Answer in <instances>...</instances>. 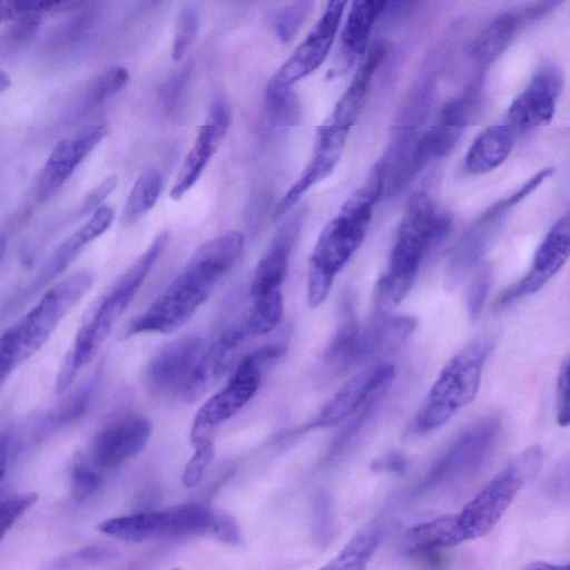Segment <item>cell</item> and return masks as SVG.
<instances>
[{
  "label": "cell",
  "mask_w": 570,
  "mask_h": 570,
  "mask_svg": "<svg viewBox=\"0 0 570 570\" xmlns=\"http://www.w3.org/2000/svg\"><path fill=\"white\" fill-rule=\"evenodd\" d=\"M243 248L239 232H227L205 242L150 306L127 324L124 336L168 334L180 328L234 267Z\"/></svg>",
  "instance_id": "1"
},
{
  "label": "cell",
  "mask_w": 570,
  "mask_h": 570,
  "mask_svg": "<svg viewBox=\"0 0 570 570\" xmlns=\"http://www.w3.org/2000/svg\"><path fill=\"white\" fill-rule=\"evenodd\" d=\"M383 186V168L377 165L318 235L307 267V301L311 307L324 303L336 275L362 245Z\"/></svg>",
  "instance_id": "2"
},
{
  "label": "cell",
  "mask_w": 570,
  "mask_h": 570,
  "mask_svg": "<svg viewBox=\"0 0 570 570\" xmlns=\"http://www.w3.org/2000/svg\"><path fill=\"white\" fill-rule=\"evenodd\" d=\"M451 222L424 190L407 200L385 272L375 285L376 312L390 313L411 291L428 252L449 232Z\"/></svg>",
  "instance_id": "3"
},
{
  "label": "cell",
  "mask_w": 570,
  "mask_h": 570,
  "mask_svg": "<svg viewBox=\"0 0 570 570\" xmlns=\"http://www.w3.org/2000/svg\"><path fill=\"white\" fill-rule=\"evenodd\" d=\"M167 240L166 232L158 234L149 247L91 307L59 368L55 384L56 393H65L79 371L94 358L114 325L130 305Z\"/></svg>",
  "instance_id": "4"
},
{
  "label": "cell",
  "mask_w": 570,
  "mask_h": 570,
  "mask_svg": "<svg viewBox=\"0 0 570 570\" xmlns=\"http://www.w3.org/2000/svg\"><path fill=\"white\" fill-rule=\"evenodd\" d=\"M494 343L491 335H480L445 363L414 416L415 433L425 434L441 428L475 399Z\"/></svg>",
  "instance_id": "5"
},
{
  "label": "cell",
  "mask_w": 570,
  "mask_h": 570,
  "mask_svg": "<svg viewBox=\"0 0 570 570\" xmlns=\"http://www.w3.org/2000/svg\"><path fill=\"white\" fill-rule=\"evenodd\" d=\"M542 463V451L532 445L498 472L463 509L454 513L462 542L488 534L505 513L520 488Z\"/></svg>",
  "instance_id": "6"
},
{
  "label": "cell",
  "mask_w": 570,
  "mask_h": 570,
  "mask_svg": "<svg viewBox=\"0 0 570 570\" xmlns=\"http://www.w3.org/2000/svg\"><path fill=\"white\" fill-rule=\"evenodd\" d=\"M94 283L89 271H79L48 289L32 309L9 332L19 364L33 355L50 337L66 314Z\"/></svg>",
  "instance_id": "7"
},
{
  "label": "cell",
  "mask_w": 570,
  "mask_h": 570,
  "mask_svg": "<svg viewBox=\"0 0 570 570\" xmlns=\"http://www.w3.org/2000/svg\"><path fill=\"white\" fill-rule=\"evenodd\" d=\"M283 345H266L246 354L227 384L197 411L190 430L215 432L217 426L239 412L255 395L266 370L285 354Z\"/></svg>",
  "instance_id": "8"
},
{
  "label": "cell",
  "mask_w": 570,
  "mask_h": 570,
  "mask_svg": "<svg viewBox=\"0 0 570 570\" xmlns=\"http://www.w3.org/2000/svg\"><path fill=\"white\" fill-rule=\"evenodd\" d=\"M500 433V421L489 416L462 432L434 462L412 495L453 482L476 470L488 458Z\"/></svg>",
  "instance_id": "9"
},
{
  "label": "cell",
  "mask_w": 570,
  "mask_h": 570,
  "mask_svg": "<svg viewBox=\"0 0 570 570\" xmlns=\"http://www.w3.org/2000/svg\"><path fill=\"white\" fill-rule=\"evenodd\" d=\"M346 1H330L322 16L267 85L266 95L283 94L326 59L340 29Z\"/></svg>",
  "instance_id": "10"
},
{
  "label": "cell",
  "mask_w": 570,
  "mask_h": 570,
  "mask_svg": "<svg viewBox=\"0 0 570 570\" xmlns=\"http://www.w3.org/2000/svg\"><path fill=\"white\" fill-rule=\"evenodd\" d=\"M481 99V83L476 81L444 105L435 124L416 142L414 163L423 166L446 156L476 117Z\"/></svg>",
  "instance_id": "11"
},
{
  "label": "cell",
  "mask_w": 570,
  "mask_h": 570,
  "mask_svg": "<svg viewBox=\"0 0 570 570\" xmlns=\"http://www.w3.org/2000/svg\"><path fill=\"white\" fill-rule=\"evenodd\" d=\"M570 253V222L564 213L550 227L537 248L524 276L505 288L494 307L504 308L524 296L539 292L566 264Z\"/></svg>",
  "instance_id": "12"
},
{
  "label": "cell",
  "mask_w": 570,
  "mask_h": 570,
  "mask_svg": "<svg viewBox=\"0 0 570 570\" xmlns=\"http://www.w3.org/2000/svg\"><path fill=\"white\" fill-rule=\"evenodd\" d=\"M562 83V72L556 65H541L510 105L505 124L518 132L550 122L556 112Z\"/></svg>",
  "instance_id": "13"
},
{
  "label": "cell",
  "mask_w": 570,
  "mask_h": 570,
  "mask_svg": "<svg viewBox=\"0 0 570 570\" xmlns=\"http://www.w3.org/2000/svg\"><path fill=\"white\" fill-rule=\"evenodd\" d=\"M200 351L202 341L196 335H184L165 344L147 363L145 385L158 395L183 392Z\"/></svg>",
  "instance_id": "14"
},
{
  "label": "cell",
  "mask_w": 570,
  "mask_h": 570,
  "mask_svg": "<svg viewBox=\"0 0 570 570\" xmlns=\"http://www.w3.org/2000/svg\"><path fill=\"white\" fill-rule=\"evenodd\" d=\"M148 419L125 414L107 423L90 446V462L99 469L115 468L140 453L151 435Z\"/></svg>",
  "instance_id": "15"
},
{
  "label": "cell",
  "mask_w": 570,
  "mask_h": 570,
  "mask_svg": "<svg viewBox=\"0 0 570 570\" xmlns=\"http://www.w3.org/2000/svg\"><path fill=\"white\" fill-rule=\"evenodd\" d=\"M250 336L243 324L220 335L200 354L181 392L185 402L195 403L206 395L234 366Z\"/></svg>",
  "instance_id": "16"
},
{
  "label": "cell",
  "mask_w": 570,
  "mask_h": 570,
  "mask_svg": "<svg viewBox=\"0 0 570 570\" xmlns=\"http://www.w3.org/2000/svg\"><path fill=\"white\" fill-rule=\"evenodd\" d=\"M395 375L392 364H376L350 379L324 406L314 426L330 428L354 414L374 393L387 389Z\"/></svg>",
  "instance_id": "17"
},
{
  "label": "cell",
  "mask_w": 570,
  "mask_h": 570,
  "mask_svg": "<svg viewBox=\"0 0 570 570\" xmlns=\"http://www.w3.org/2000/svg\"><path fill=\"white\" fill-rule=\"evenodd\" d=\"M373 360L371 333L367 323H360L351 307L337 326L323 353L324 367L332 374H342Z\"/></svg>",
  "instance_id": "18"
},
{
  "label": "cell",
  "mask_w": 570,
  "mask_h": 570,
  "mask_svg": "<svg viewBox=\"0 0 570 570\" xmlns=\"http://www.w3.org/2000/svg\"><path fill=\"white\" fill-rule=\"evenodd\" d=\"M301 225V216H295L284 224L274 236L269 248L254 272L249 288L252 301L282 293V284L288 269L289 254Z\"/></svg>",
  "instance_id": "19"
},
{
  "label": "cell",
  "mask_w": 570,
  "mask_h": 570,
  "mask_svg": "<svg viewBox=\"0 0 570 570\" xmlns=\"http://www.w3.org/2000/svg\"><path fill=\"white\" fill-rule=\"evenodd\" d=\"M553 2L528 8L524 11H509L493 19L473 40L470 53L480 66L494 61L512 42L525 21L543 14Z\"/></svg>",
  "instance_id": "20"
},
{
  "label": "cell",
  "mask_w": 570,
  "mask_h": 570,
  "mask_svg": "<svg viewBox=\"0 0 570 570\" xmlns=\"http://www.w3.org/2000/svg\"><path fill=\"white\" fill-rule=\"evenodd\" d=\"M387 6L386 1H353L341 32L342 61L350 67L367 51L375 22Z\"/></svg>",
  "instance_id": "21"
},
{
  "label": "cell",
  "mask_w": 570,
  "mask_h": 570,
  "mask_svg": "<svg viewBox=\"0 0 570 570\" xmlns=\"http://www.w3.org/2000/svg\"><path fill=\"white\" fill-rule=\"evenodd\" d=\"M514 130L505 122L482 130L470 145L464 169L470 175H484L500 167L514 146Z\"/></svg>",
  "instance_id": "22"
},
{
  "label": "cell",
  "mask_w": 570,
  "mask_h": 570,
  "mask_svg": "<svg viewBox=\"0 0 570 570\" xmlns=\"http://www.w3.org/2000/svg\"><path fill=\"white\" fill-rule=\"evenodd\" d=\"M229 125L206 122L199 128L193 147L185 157L170 190L171 199L181 198L198 180L208 161L224 139Z\"/></svg>",
  "instance_id": "23"
},
{
  "label": "cell",
  "mask_w": 570,
  "mask_h": 570,
  "mask_svg": "<svg viewBox=\"0 0 570 570\" xmlns=\"http://www.w3.org/2000/svg\"><path fill=\"white\" fill-rule=\"evenodd\" d=\"M168 525V509H163L111 518L100 522L97 530L116 540L142 542L153 538L167 537Z\"/></svg>",
  "instance_id": "24"
},
{
  "label": "cell",
  "mask_w": 570,
  "mask_h": 570,
  "mask_svg": "<svg viewBox=\"0 0 570 570\" xmlns=\"http://www.w3.org/2000/svg\"><path fill=\"white\" fill-rule=\"evenodd\" d=\"M403 550L407 556L426 550H443L462 543L454 514L416 524L406 531Z\"/></svg>",
  "instance_id": "25"
},
{
  "label": "cell",
  "mask_w": 570,
  "mask_h": 570,
  "mask_svg": "<svg viewBox=\"0 0 570 570\" xmlns=\"http://www.w3.org/2000/svg\"><path fill=\"white\" fill-rule=\"evenodd\" d=\"M382 539L377 525L357 532L344 548L317 570H365Z\"/></svg>",
  "instance_id": "26"
},
{
  "label": "cell",
  "mask_w": 570,
  "mask_h": 570,
  "mask_svg": "<svg viewBox=\"0 0 570 570\" xmlns=\"http://www.w3.org/2000/svg\"><path fill=\"white\" fill-rule=\"evenodd\" d=\"M167 509L169 513L167 537L213 535L217 511L199 503H185Z\"/></svg>",
  "instance_id": "27"
},
{
  "label": "cell",
  "mask_w": 570,
  "mask_h": 570,
  "mask_svg": "<svg viewBox=\"0 0 570 570\" xmlns=\"http://www.w3.org/2000/svg\"><path fill=\"white\" fill-rule=\"evenodd\" d=\"M163 189V176L156 169L144 171L125 203L121 222L129 226L140 220L156 204Z\"/></svg>",
  "instance_id": "28"
},
{
  "label": "cell",
  "mask_w": 570,
  "mask_h": 570,
  "mask_svg": "<svg viewBox=\"0 0 570 570\" xmlns=\"http://www.w3.org/2000/svg\"><path fill=\"white\" fill-rule=\"evenodd\" d=\"M76 167L67 140H60L38 176L36 183L38 202L42 203L49 199L66 183Z\"/></svg>",
  "instance_id": "29"
},
{
  "label": "cell",
  "mask_w": 570,
  "mask_h": 570,
  "mask_svg": "<svg viewBox=\"0 0 570 570\" xmlns=\"http://www.w3.org/2000/svg\"><path fill=\"white\" fill-rule=\"evenodd\" d=\"M215 434L210 432H191L190 443L194 453L186 463L181 482L185 488H195L215 456Z\"/></svg>",
  "instance_id": "30"
},
{
  "label": "cell",
  "mask_w": 570,
  "mask_h": 570,
  "mask_svg": "<svg viewBox=\"0 0 570 570\" xmlns=\"http://www.w3.org/2000/svg\"><path fill=\"white\" fill-rule=\"evenodd\" d=\"M283 312L282 293L252 301L250 311L244 325L252 336L267 334L278 325Z\"/></svg>",
  "instance_id": "31"
},
{
  "label": "cell",
  "mask_w": 570,
  "mask_h": 570,
  "mask_svg": "<svg viewBox=\"0 0 570 570\" xmlns=\"http://www.w3.org/2000/svg\"><path fill=\"white\" fill-rule=\"evenodd\" d=\"M86 245L87 244L81 239L78 232L62 242L45 264L37 279H35L32 291H38L43 285L59 276Z\"/></svg>",
  "instance_id": "32"
},
{
  "label": "cell",
  "mask_w": 570,
  "mask_h": 570,
  "mask_svg": "<svg viewBox=\"0 0 570 570\" xmlns=\"http://www.w3.org/2000/svg\"><path fill=\"white\" fill-rule=\"evenodd\" d=\"M199 26L198 9L194 4L181 8L173 40L171 57L179 61L191 47Z\"/></svg>",
  "instance_id": "33"
},
{
  "label": "cell",
  "mask_w": 570,
  "mask_h": 570,
  "mask_svg": "<svg viewBox=\"0 0 570 570\" xmlns=\"http://www.w3.org/2000/svg\"><path fill=\"white\" fill-rule=\"evenodd\" d=\"M314 6L313 1H295L282 8L276 17V33L286 43L294 39Z\"/></svg>",
  "instance_id": "34"
},
{
  "label": "cell",
  "mask_w": 570,
  "mask_h": 570,
  "mask_svg": "<svg viewBox=\"0 0 570 570\" xmlns=\"http://www.w3.org/2000/svg\"><path fill=\"white\" fill-rule=\"evenodd\" d=\"M98 469L87 459L79 456L71 469V491L77 500L90 497L100 485Z\"/></svg>",
  "instance_id": "35"
},
{
  "label": "cell",
  "mask_w": 570,
  "mask_h": 570,
  "mask_svg": "<svg viewBox=\"0 0 570 570\" xmlns=\"http://www.w3.org/2000/svg\"><path fill=\"white\" fill-rule=\"evenodd\" d=\"M129 75L124 67H115L104 72L90 87L87 100L96 106L118 94L128 82Z\"/></svg>",
  "instance_id": "36"
},
{
  "label": "cell",
  "mask_w": 570,
  "mask_h": 570,
  "mask_svg": "<svg viewBox=\"0 0 570 570\" xmlns=\"http://www.w3.org/2000/svg\"><path fill=\"white\" fill-rule=\"evenodd\" d=\"M33 504L35 498L30 493L14 494L0 502V541Z\"/></svg>",
  "instance_id": "37"
},
{
  "label": "cell",
  "mask_w": 570,
  "mask_h": 570,
  "mask_svg": "<svg viewBox=\"0 0 570 570\" xmlns=\"http://www.w3.org/2000/svg\"><path fill=\"white\" fill-rule=\"evenodd\" d=\"M107 134L108 128L105 125H90L67 138L77 163L80 164Z\"/></svg>",
  "instance_id": "38"
},
{
  "label": "cell",
  "mask_w": 570,
  "mask_h": 570,
  "mask_svg": "<svg viewBox=\"0 0 570 570\" xmlns=\"http://www.w3.org/2000/svg\"><path fill=\"white\" fill-rule=\"evenodd\" d=\"M492 283V272L488 266L479 269L470 283L466 296L468 312L472 320H476L482 312Z\"/></svg>",
  "instance_id": "39"
},
{
  "label": "cell",
  "mask_w": 570,
  "mask_h": 570,
  "mask_svg": "<svg viewBox=\"0 0 570 570\" xmlns=\"http://www.w3.org/2000/svg\"><path fill=\"white\" fill-rule=\"evenodd\" d=\"M569 370V357H566L560 365L556 386V419L560 426H567L570 422Z\"/></svg>",
  "instance_id": "40"
},
{
  "label": "cell",
  "mask_w": 570,
  "mask_h": 570,
  "mask_svg": "<svg viewBox=\"0 0 570 570\" xmlns=\"http://www.w3.org/2000/svg\"><path fill=\"white\" fill-rule=\"evenodd\" d=\"M115 212L109 206H101L96 209L91 218L79 230L81 239L88 244L102 235L111 225Z\"/></svg>",
  "instance_id": "41"
},
{
  "label": "cell",
  "mask_w": 570,
  "mask_h": 570,
  "mask_svg": "<svg viewBox=\"0 0 570 570\" xmlns=\"http://www.w3.org/2000/svg\"><path fill=\"white\" fill-rule=\"evenodd\" d=\"M118 183L116 175H110L96 186L86 197L82 213L88 214L101 207L102 202L114 191Z\"/></svg>",
  "instance_id": "42"
},
{
  "label": "cell",
  "mask_w": 570,
  "mask_h": 570,
  "mask_svg": "<svg viewBox=\"0 0 570 570\" xmlns=\"http://www.w3.org/2000/svg\"><path fill=\"white\" fill-rule=\"evenodd\" d=\"M213 535L232 544L240 541V530L237 522L233 517L222 511H217Z\"/></svg>",
  "instance_id": "43"
},
{
  "label": "cell",
  "mask_w": 570,
  "mask_h": 570,
  "mask_svg": "<svg viewBox=\"0 0 570 570\" xmlns=\"http://www.w3.org/2000/svg\"><path fill=\"white\" fill-rule=\"evenodd\" d=\"M407 469L405 458L399 452H390L371 463V470L375 472H390L397 475L404 474Z\"/></svg>",
  "instance_id": "44"
},
{
  "label": "cell",
  "mask_w": 570,
  "mask_h": 570,
  "mask_svg": "<svg viewBox=\"0 0 570 570\" xmlns=\"http://www.w3.org/2000/svg\"><path fill=\"white\" fill-rule=\"evenodd\" d=\"M328 498L323 494L318 498L316 504V528L317 534L325 538L331 533V509Z\"/></svg>",
  "instance_id": "45"
},
{
  "label": "cell",
  "mask_w": 570,
  "mask_h": 570,
  "mask_svg": "<svg viewBox=\"0 0 570 570\" xmlns=\"http://www.w3.org/2000/svg\"><path fill=\"white\" fill-rule=\"evenodd\" d=\"M9 441L6 436H0V482L6 473L9 462Z\"/></svg>",
  "instance_id": "46"
},
{
  "label": "cell",
  "mask_w": 570,
  "mask_h": 570,
  "mask_svg": "<svg viewBox=\"0 0 570 570\" xmlns=\"http://www.w3.org/2000/svg\"><path fill=\"white\" fill-rule=\"evenodd\" d=\"M19 17L13 1H0V23Z\"/></svg>",
  "instance_id": "47"
},
{
  "label": "cell",
  "mask_w": 570,
  "mask_h": 570,
  "mask_svg": "<svg viewBox=\"0 0 570 570\" xmlns=\"http://www.w3.org/2000/svg\"><path fill=\"white\" fill-rule=\"evenodd\" d=\"M524 570H570L569 566L552 564L543 561H535L528 564Z\"/></svg>",
  "instance_id": "48"
},
{
  "label": "cell",
  "mask_w": 570,
  "mask_h": 570,
  "mask_svg": "<svg viewBox=\"0 0 570 570\" xmlns=\"http://www.w3.org/2000/svg\"><path fill=\"white\" fill-rule=\"evenodd\" d=\"M10 78L8 75L0 68V92L7 90L10 87Z\"/></svg>",
  "instance_id": "49"
},
{
  "label": "cell",
  "mask_w": 570,
  "mask_h": 570,
  "mask_svg": "<svg viewBox=\"0 0 570 570\" xmlns=\"http://www.w3.org/2000/svg\"><path fill=\"white\" fill-rule=\"evenodd\" d=\"M6 250H7V240H6V237L0 234V263L6 254Z\"/></svg>",
  "instance_id": "50"
},
{
  "label": "cell",
  "mask_w": 570,
  "mask_h": 570,
  "mask_svg": "<svg viewBox=\"0 0 570 570\" xmlns=\"http://www.w3.org/2000/svg\"><path fill=\"white\" fill-rule=\"evenodd\" d=\"M170 570H183V569H179V568H173V569H170Z\"/></svg>",
  "instance_id": "51"
}]
</instances>
